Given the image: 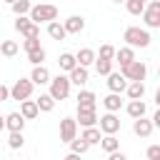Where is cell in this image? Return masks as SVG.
<instances>
[{"label": "cell", "mask_w": 160, "mask_h": 160, "mask_svg": "<svg viewBox=\"0 0 160 160\" xmlns=\"http://www.w3.org/2000/svg\"><path fill=\"white\" fill-rule=\"evenodd\" d=\"M88 68H82V65H75L70 72H68V80H70V85H78V88H82L85 82H88Z\"/></svg>", "instance_id": "4fadbf2b"}, {"label": "cell", "mask_w": 160, "mask_h": 160, "mask_svg": "<svg viewBox=\"0 0 160 160\" xmlns=\"http://www.w3.org/2000/svg\"><path fill=\"white\" fill-rule=\"evenodd\" d=\"M20 52V45L15 42V40H2L0 42V55H5V58H15Z\"/></svg>", "instance_id": "4316f807"}, {"label": "cell", "mask_w": 160, "mask_h": 160, "mask_svg": "<svg viewBox=\"0 0 160 160\" xmlns=\"http://www.w3.org/2000/svg\"><path fill=\"white\" fill-rule=\"evenodd\" d=\"M102 105H105V110H108V112H118V110L122 108L120 92H108V95L102 98Z\"/></svg>", "instance_id": "7402d4cb"}, {"label": "cell", "mask_w": 160, "mask_h": 160, "mask_svg": "<svg viewBox=\"0 0 160 160\" xmlns=\"http://www.w3.org/2000/svg\"><path fill=\"white\" fill-rule=\"evenodd\" d=\"M98 130H100L102 135H115V132L120 130V118H118L115 112L100 115V118H98Z\"/></svg>", "instance_id": "52a82bcc"}, {"label": "cell", "mask_w": 160, "mask_h": 160, "mask_svg": "<svg viewBox=\"0 0 160 160\" xmlns=\"http://www.w3.org/2000/svg\"><path fill=\"white\" fill-rule=\"evenodd\" d=\"M152 130H155V125H152L145 115L132 120V132H135L138 138H150V135H152Z\"/></svg>", "instance_id": "30bf717a"}, {"label": "cell", "mask_w": 160, "mask_h": 160, "mask_svg": "<svg viewBox=\"0 0 160 160\" xmlns=\"http://www.w3.org/2000/svg\"><path fill=\"white\" fill-rule=\"evenodd\" d=\"M122 40H125V45H128V48H148L152 38H150V32H148L145 28L130 25V28H125V32H122Z\"/></svg>", "instance_id": "6da1fadb"}, {"label": "cell", "mask_w": 160, "mask_h": 160, "mask_svg": "<svg viewBox=\"0 0 160 160\" xmlns=\"http://www.w3.org/2000/svg\"><path fill=\"white\" fill-rule=\"evenodd\" d=\"M145 5H148V0H125V8L130 15H140L145 10Z\"/></svg>", "instance_id": "4dcf8cb0"}, {"label": "cell", "mask_w": 160, "mask_h": 160, "mask_svg": "<svg viewBox=\"0 0 160 160\" xmlns=\"http://www.w3.org/2000/svg\"><path fill=\"white\" fill-rule=\"evenodd\" d=\"M5 100H10V88H5L0 82V102H5Z\"/></svg>", "instance_id": "ab89813d"}, {"label": "cell", "mask_w": 160, "mask_h": 160, "mask_svg": "<svg viewBox=\"0 0 160 160\" xmlns=\"http://www.w3.org/2000/svg\"><path fill=\"white\" fill-rule=\"evenodd\" d=\"M125 112H128V115L135 120V118H142V115L148 112V105H145L142 100H130V102L125 105Z\"/></svg>", "instance_id": "ffe728a7"}, {"label": "cell", "mask_w": 160, "mask_h": 160, "mask_svg": "<svg viewBox=\"0 0 160 160\" xmlns=\"http://www.w3.org/2000/svg\"><path fill=\"white\" fill-rule=\"evenodd\" d=\"M148 160H160V145H150L148 148Z\"/></svg>", "instance_id": "f35d334b"}, {"label": "cell", "mask_w": 160, "mask_h": 160, "mask_svg": "<svg viewBox=\"0 0 160 160\" xmlns=\"http://www.w3.org/2000/svg\"><path fill=\"white\" fill-rule=\"evenodd\" d=\"M62 28H65L68 35H78V32L85 30V18L82 15H70L68 20H62Z\"/></svg>", "instance_id": "8fae6325"}, {"label": "cell", "mask_w": 160, "mask_h": 160, "mask_svg": "<svg viewBox=\"0 0 160 160\" xmlns=\"http://www.w3.org/2000/svg\"><path fill=\"white\" fill-rule=\"evenodd\" d=\"M112 2H125V0H112Z\"/></svg>", "instance_id": "f6af8a7d"}, {"label": "cell", "mask_w": 160, "mask_h": 160, "mask_svg": "<svg viewBox=\"0 0 160 160\" xmlns=\"http://www.w3.org/2000/svg\"><path fill=\"white\" fill-rule=\"evenodd\" d=\"M22 38H40V25H35V22H30L22 32H20Z\"/></svg>", "instance_id": "d590c367"}, {"label": "cell", "mask_w": 160, "mask_h": 160, "mask_svg": "<svg viewBox=\"0 0 160 160\" xmlns=\"http://www.w3.org/2000/svg\"><path fill=\"white\" fill-rule=\"evenodd\" d=\"M22 128H25V118H22L20 112H8V115H5V130H10V132H22Z\"/></svg>", "instance_id": "5bb4252c"}, {"label": "cell", "mask_w": 160, "mask_h": 160, "mask_svg": "<svg viewBox=\"0 0 160 160\" xmlns=\"http://www.w3.org/2000/svg\"><path fill=\"white\" fill-rule=\"evenodd\" d=\"M62 160H80V155H75V152H68Z\"/></svg>", "instance_id": "b9f144b4"}, {"label": "cell", "mask_w": 160, "mask_h": 160, "mask_svg": "<svg viewBox=\"0 0 160 160\" xmlns=\"http://www.w3.org/2000/svg\"><path fill=\"white\" fill-rule=\"evenodd\" d=\"M50 98L58 102V100H65L68 95H70V80H68V75H55V78H50Z\"/></svg>", "instance_id": "3957f363"}, {"label": "cell", "mask_w": 160, "mask_h": 160, "mask_svg": "<svg viewBox=\"0 0 160 160\" xmlns=\"http://www.w3.org/2000/svg\"><path fill=\"white\" fill-rule=\"evenodd\" d=\"M5 2H8V5H10V2H15V0H5Z\"/></svg>", "instance_id": "ee69618b"}, {"label": "cell", "mask_w": 160, "mask_h": 160, "mask_svg": "<svg viewBox=\"0 0 160 160\" xmlns=\"http://www.w3.org/2000/svg\"><path fill=\"white\" fill-rule=\"evenodd\" d=\"M32 90H35V85H32V80L30 78H20V80H15L12 82V88H10V100H28L30 95H32Z\"/></svg>", "instance_id": "277c9868"}, {"label": "cell", "mask_w": 160, "mask_h": 160, "mask_svg": "<svg viewBox=\"0 0 160 160\" xmlns=\"http://www.w3.org/2000/svg\"><path fill=\"white\" fill-rule=\"evenodd\" d=\"M0 130H5V115H0Z\"/></svg>", "instance_id": "7bdbcfd3"}, {"label": "cell", "mask_w": 160, "mask_h": 160, "mask_svg": "<svg viewBox=\"0 0 160 160\" xmlns=\"http://www.w3.org/2000/svg\"><path fill=\"white\" fill-rule=\"evenodd\" d=\"M108 160H128V155L120 152V150H115V152H108Z\"/></svg>", "instance_id": "60d3db41"}, {"label": "cell", "mask_w": 160, "mask_h": 160, "mask_svg": "<svg viewBox=\"0 0 160 160\" xmlns=\"http://www.w3.org/2000/svg\"><path fill=\"white\" fill-rule=\"evenodd\" d=\"M95 72L98 75H108V72H112V60H100V58H95Z\"/></svg>", "instance_id": "d6a6232c"}, {"label": "cell", "mask_w": 160, "mask_h": 160, "mask_svg": "<svg viewBox=\"0 0 160 160\" xmlns=\"http://www.w3.org/2000/svg\"><path fill=\"white\" fill-rule=\"evenodd\" d=\"M95 58H100V60H112L115 58V48L110 45V42H105V45H100V50L95 52ZM115 62V60H112Z\"/></svg>", "instance_id": "1f68e13d"}, {"label": "cell", "mask_w": 160, "mask_h": 160, "mask_svg": "<svg viewBox=\"0 0 160 160\" xmlns=\"http://www.w3.org/2000/svg\"><path fill=\"white\" fill-rule=\"evenodd\" d=\"M80 138H82L88 145H98V142H100V138H102V132L98 130V125H92V128H85Z\"/></svg>", "instance_id": "d4e9b609"}, {"label": "cell", "mask_w": 160, "mask_h": 160, "mask_svg": "<svg viewBox=\"0 0 160 160\" xmlns=\"http://www.w3.org/2000/svg\"><path fill=\"white\" fill-rule=\"evenodd\" d=\"M58 65H60V70H62V72H70V70L78 65V60H75V55H72V52H60Z\"/></svg>", "instance_id": "cb8c5ba5"}, {"label": "cell", "mask_w": 160, "mask_h": 160, "mask_svg": "<svg viewBox=\"0 0 160 160\" xmlns=\"http://www.w3.org/2000/svg\"><path fill=\"white\" fill-rule=\"evenodd\" d=\"M120 75H122L128 82H132V80H145V75H148V65H145L142 60H132L130 65L120 68Z\"/></svg>", "instance_id": "8992f818"}, {"label": "cell", "mask_w": 160, "mask_h": 160, "mask_svg": "<svg viewBox=\"0 0 160 160\" xmlns=\"http://www.w3.org/2000/svg\"><path fill=\"white\" fill-rule=\"evenodd\" d=\"M72 138H78V122H75V118H62L60 120V140L70 142Z\"/></svg>", "instance_id": "ba28073f"}, {"label": "cell", "mask_w": 160, "mask_h": 160, "mask_svg": "<svg viewBox=\"0 0 160 160\" xmlns=\"http://www.w3.org/2000/svg\"><path fill=\"white\" fill-rule=\"evenodd\" d=\"M38 48H42L38 38H25V40H22V50H25V52H30V50H38Z\"/></svg>", "instance_id": "8d00e7d4"}, {"label": "cell", "mask_w": 160, "mask_h": 160, "mask_svg": "<svg viewBox=\"0 0 160 160\" xmlns=\"http://www.w3.org/2000/svg\"><path fill=\"white\" fill-rule=\"evenodd\" d=\"M28 60H30L32 65H42V62H45V50H42V48L30 50V52H28Z\"/></svg>", "instance_id": "e575fe53"}, {"label": "cell", "mask_w": 160, "mask_h": 160, "mask_svg": "<svg viewBox=\"0 0 160 160\" xmlns=\"http://www.w3.org/2000/svg\"><path fill=\"white\" fill-rule=\"evenodd\" d=\"M30 80H32V85H48L50 82V70L45 65H32Z\"/></svg>", "instance_id": "9a60e30c"}, {"label": "cell", "mask_w": 160, "mask_h": 160, "mask_svg": "<svg viewBox=\"0 0 160 160\" xmlns=\"http://www.w3.org/2000/svg\"><path fill=\"white\" fill-rule=\"evenodd\" d=\"M105 78H108L105 82H108V90H110V92H125V88H128V80H125L120 72H108Z\"/></svg>", "instance_id": "7c38bea8"}, {"label": "cell", "mask_w": 160, "mask_h": 160, "mask_svg": "<svg viewBox=\"0 0 160 160\" xmlns=\"http://www.w3.org/2000/svg\"><path fill=\"white\" fill-rule=\"evenodd\" d=\"M125 92H128L130 100H142L145 98V82L142 80H132V82H128Z\"/></svg>", "instance_id": "e0dca14e"}, {"label": "cell", "mask_w": 160, "mask_h": 160, "mask_svg": "<svg viewBox=\"0 0 160 160\" xmlns=\"http://www.w3.org/2000/svg\"><path fill=\"white\" fill-rule=\"evenodd\" d=\"M98 145H100L105 152H115V150H120V140H118L115 135H102Z\"/></svg>", "instance_id": "484cf974"}, {"label": "cell", "mask_w": 160, "mask_h": 160, "mask_svg": "<svg viewBox=\"0 0 160 160\" xmlns=\"http://www.w3.org/2000/svg\"><path fill=\"white\" fill-rule=\"evenodd\" d=\"M48 35H50L52 40H65V38H68V32H65V28H62L60 20H50V22H48Z\"/></svg>", "instance_id": "603a6c76"}, {"label": "cell", "mask_w": 160, "mask_h": 160, "mask_svg": "<svg viewBox=\"0 0 160 160\" xmlns=\"http://www.w3.org/2000/svg\"><path fill=\"white\" fill-rule=\"evenodd\" d=\"M30 22H32V20H30L28 15H18V18H15V30H18V32H22Z\"/></svg>", "instance_id": "74e56055"}, {"label": "cell", "mask_w": 160, "mask_h": 160, "mask_svg": "<svg viewBox=\"0 0 160 160\" xmlns=\"http://www.w3.org/2000/svg\"><path fill=\"white\" fill-rule=\"evenodd\" d=\"M20 115L25 118V120H35L38 115H40V110H38V105H35V100H20Z\"/></svg>", "instance_id": "ac0fdd59"}, {"label": "cell", "mask_w": 160, "mask_h": 160, "mask_svg": "<svg viewBox=\"0 0 160 160\" xmlns=\"http://www.w3.org/2000/svg\"><path fill=\"white\" fill-rule=\"evenodd\" d=\"M75 60H78V65L90 68V65L95 62V50H92V48H80V50L75 52Z\"/></svg>", "instance_id": "d6986e66"}, {"label": "cell", "mask_w": 160, "mask_h": 160, "mask_svg": "<svg viewBox=\"0 0 160 160\" xmlns=\"http://www.w3.org/2000/svg\"><path fill=\"white\" fill-rule=\"evenodd\" d=\"M68 145H70V152H75V155H85V152H88V148H90L82 138H72Z\"/></svg>", "instance_id": "f546056e"}, {"label": "cell", "mask_w": 160, "mask_h": 160, "mask_svg": "<svg viewBox=\"0 0 160 160\" xmlns=\"http://www.w3.org/2000/svg\"><path fill=\"white\" fill-rule=\"evenodd\" d=\"M78 108H98V98L92 90H80L78 92Z\"/></svg>", "instance_id": "44dd1931"}, {"label": "cell", "mask_w": 160, "mask_h": 160, "mask_svg": "<svg viewBox=\"0 0 160 160\" xmlns=\"http://www.w3.org/2000/svg\"><path fill=\"white\" fill-rule=\"evenodd\" d=\"M30 8H32L30 0H15V2H10V10L15 12V18H18V15H28Z\"/></svg>", "instance_id": "f1b7e54d"}, {"label": "cell", "mask_w": 160, "mask_h": 160, "mask_svg": "<svg viewBox=\"0 0 160 160\" xmlns=\"http://www.w3.org/2000/svg\"><path fill=\"white\" fill-rule=\"evenodd\" d=\"M140 15H142V20H145V28H150V30L160 28V0H148L145 10H142Z\"/></svg>", "instance_id": "5b68a950"}, {"label": "cell", "mask_w": 160, "mask_h": 160, "mask_svg": "<svg viewBox=\"0 0 160 160\" xmlns=\"http://www.w3.org/2000/svg\"><path fill=\"white\" fill-rule=\"evenodd\" d=\"M112 60H118L120 62V68H125V65H130L132 60H135V48H115V58Z\"/></svg>", "instance_id": "2e32d148"}, {"label": "cell", "mask_w": 160, "mask_h": 160, "mask_svg": "<svg viewBox=\"0 0 160 160\" xmlns=\"http://www.w3.org/2000/svg\"><path fill=\"white\" fill-rule=\"evenodd\" d=\"M35 105H38V110H40V112H52V108H55V100H52L48 92H42V95L35 100Z\"/></svg>", "instance_id": "83f0119b"}, {"label": "cell", "mask_w": 160, "mask_h": 160, "mask_svg": "<svg viewBox=\"0 0 160 160\" xmlns=\"http://www.w3.org/2000/svg\"><path fill=\"white\" fill-rule=\"evenodd\" d=\"M22 145H25L22 132H10V135H8V148H10V150H20Z\"/></svg>", "instance_id": "836d02e7"}, {"label": "cell", "mask_w": 160, "mask_h": 160, "mask_svg": "<svg viewBox=\"0 0 160 160\" xmlns=\"http://www.w3.org/2000/svg\"><path fill=\"white\" fill-rule=\"evenodd\" d=\"M75 122L82 125V128H92V125H98V112H95V108H78V118H75Z\"/></svg>", "instance_id": "9c48e42d"}, {"label": "cell", "mask_w": 160, "mask_h": 160, "mask_svg": "<svg viewBox=\"0 0 160 160\" xmlns=\"http://www.w3.org/2000/svg\"><path fill=\"white\" fill-rule=\"evenodd\" d=\"M28 18H30L35 25H40V22H50V20H58V8L50 5V2H40V5H32V8H30Z\"/></svg>", "instance_id": "7a4b0ae2"}]
</instances>
